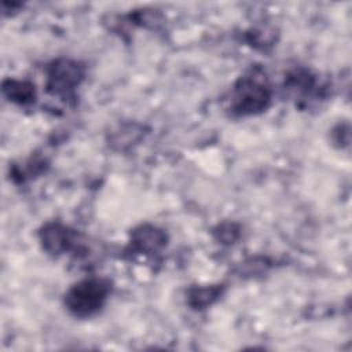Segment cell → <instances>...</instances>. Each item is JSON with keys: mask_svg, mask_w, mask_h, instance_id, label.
Returning a JSON list of instances; mask_svg holds the SVG:
<instances>
[{"mask_svg": "<svg viewBox=\"0 0 352 352\" xmlns=\"http://www.w3.org/2000/svg\"><path fill=\"white\" fill-rule=\"evenodd\" d=\"M270 102V87L265 74L250 70L238 80L232 89L231 107L236 114H253L267 107Z\"/></svg>", "mask_w": 352, "mask_h": 352, "instance_id": "6da1fadb", "label": "cell"}, {"mask_svg": "<svg viewBox=\"0 0 352 352\" xmlns=\"http://www.w3.org/2000/svg\"><path fill=\"white\" fill-rule=\"evenodd\" d=\"M107 294L109 285L103 279H85L67 292L65 302L73 315L85 318L100 309Z\"/></svg>", "mask_w": 352, "mask_h": 352, "instance_id": "7a4b0ae2", "label": "cell"}, {"mask_svg": "<svg viewBox=\"0 0 352 352\" xmlns=\"http://www.w3.org/2000/svg\"><path fill=\"white\" fill-rule=\"evenodd\" d=\"M82 78V69L78 63L63 59L55 62L48 73V89L52 94L66 96Z\"/></svg>", "mask_w": 352, "mask_h": 352, "instance_id": "3957f363", "label": "cell"}, {"mask_svg": "<svg viewBox=\"0 0 352 352\" xmlns=\"http://www.w3.org/2000/svg\"><path fill=\"white\" fill-rule=\"evenodd\" d=\"M41 241L44 248L51 253H59L69 249V245L72 242L66 228L58 224L47 226L41 232Z\"/></svg>", "mask_w": 352, "mask_h": 352, "instance_id": "277c9868", "label": "cell"}, {"mask_svg": "<svg viewBox=\"0 0 352 352\" xmlns=\"http://www.w3.org/2000/svg\"><path fill=\"white\" fill-rule=\"evenodd\" d=\"M133 243L144 252L157 250L165 243V236L162 232L153 227H142L139 231L135 232Z\"/></svg>", "mask_w": 352, "mask_h": 352, "instance_id": "5b68a950", "label": "cell"}, {"mask_svg": "<svg viewBox=\"0 0 352 352\" xmlns=\"http://www.w3.org/2000/svg\"><path fill=\"white\" fill-rule=\"evenodd\" d=\"M3 91L10 98V100L18 102V103H25L32 100V98H34L33 87L23 81L8 80L3 85Z\"/></svg>", "mask_w": 352, "mask_h": 352, "instance_id": "8992f818", "label": "cell"}, {"mask_svg": "<svg viewBox=\"0 0 352 352\" xmlns=\"http://www.w3.org/2000/svg\"><path fill=\"white\" fill-rule=\"evenodd\" d=\"M219 287H195L190 290L188 294V302L194 308H204L206 305H210L220 294Z\"/></svg>", "mask_w": 352, "mask_h": 352, "instance_id": "52a82bcc", "label": "cell"}]
</instances>
